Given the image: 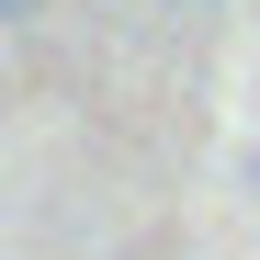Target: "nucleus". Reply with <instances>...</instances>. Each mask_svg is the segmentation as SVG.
<instances>
[{
  "mask_svg": "<svg viewBox=\"0 0 260 260\" xmlns=\"http://www.w3.org/2000/svg\"><path fill=\"white\" fill-rule=\"evenodd\" d=\"M23 12H34V0H0V23H23Z\"/></svg>",
  "mask_w": 260,
  "mask_h": 260,
  "instance_id": "f257e3e1",
  "label": "nucleus"
}]
</instances>
